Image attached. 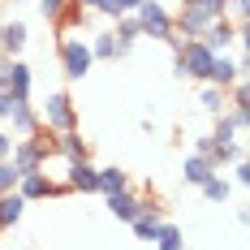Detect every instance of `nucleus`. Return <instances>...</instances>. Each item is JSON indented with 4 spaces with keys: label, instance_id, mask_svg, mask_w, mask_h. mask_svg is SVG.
Segmentation results:
<instances>
[{
    "label": "nucleus",
    "instance_id": "obj_1",
    "mask_svg": "<svg viewBox=\"0 0 250 250\" xmlns=\"http://www.w3.org/2000/svg\"><path fill=\"white\" fill-rule=\"evenodd\" d=\"M211 56H216V52H207V48L199 43V39H190V43H181V48H177L173 74H177V78H194V82H207Z\"/></svg>",
    "mask_w": 250,
    "mask_h": 250
},
{
    "label": "nucleus",
    "instance_id": "obj_2",
    "mask_svg": "<svg viewBox=\"0 0 250 250\" xmlns=\"http://www.w3.org/2000/svg\"><path fill=\"white\" fill-rule=\"evenodd\" d=\"M48 155H52V138H48V143H43L39 134H35V138H13V151H9V164H13L18 173H39Z\"/></svg>",
    "mask_w": 250,
    "mask_h": 250
},
{
    "label": "nucleus",
    "instance_id": "obj_3",
    "mask_svg": "<svg viewBox=\"0 0 250 250\" xmlns=\"http://www.w3.org/2000/svg\"><path fill=\"white\" fill-rule=\"evenodd\" d=\"M91 65H95V56L86 48V39H78V35H65L61 39V69L69 82H82V78L91 74Z\"/></svg>",
    "mask_w": 250,
    "mask_h": 250
},
{
    "label": "nucleus",
    "instance_id": "obj_4",
    "mask_svg": "<svg viewBox=\"0 0 250 250\" xmlns=\"http://www.w3.org/2000/svg\"><path fill=\"white\" fill-rule=\"evenodd\" d=\"M134 22H138V30L147 39H168L173 35V13L164 9V0H143L134 9Z\"/></svg>",
    "mask_w": 250,
    "mask_h": 250
},
{
    "label": "nucleus",
    "instance_id": "obj_5",
    "mask_svg": "<svg viewBox=\"0 0 250 250\" xmlns=\"http://www.w3.org/2000/svg\"><path fill=\"white\" fill-rule=\"evenodd\" d=\"M39 121L48 125L52 134H65V129H78V117H74V100L65 95V91H52L48 95V108H43V117Z\"/></svg>",
    "mask_w": 250,
    "mask_h": 250
},
{
    "label": "nucleus",
    "instance_id": "obj_6",
    "mask_svg": "<svg viewBox=\"0 0 250 250\" xmlns=\"http://www.w3.org/2000/svg\"><path fill=\"white\" fill-rule=\"evenodd\" d=\"M18 194H22L26 203H30V199H56V194H65V181H52L43 168H39V173H22Z\"/></svg>",
    "mask_w": 250,
    "mask_h": 250
},
{
    "label": "nucleus",
    "instance_id": "obj_7",
    "mask_svg": "<svg viewBox=\"0 0 250 250\" xmlns=\"http://www.w3.org/2000/svg\"><path fill=\"white\" fill-rule=\"evenodd\" d=\"M39 129H43V121H39V112L30 108V100H18L13 112H9V134H13V138H35Z\"/></svg>",
    "mask_w": 250,
    "mask_h": 250
},
{
    "label": "nucleus",
    "instance_id": "obj_8",
    "mask_svg": "<svg viewBox=\"0 0 250 250\" xmlns=\"http://www.w3.org/2000/svg\"><path fill=\"white\" fill-rule=\"evenodd\" d=\"M65 190H82V194H100V168L91 160H74L69 177H65Z\"/></svg>",
    "mask_w": 250,
    "mask_h": 250
},
{
    "label": "nucleus",
    "instance_id": "obj_9",
    "mask_svg": "<svg viewBox=\"0 0 250 250\" xmlns=\"http://www.w3.org/2000/svg\"><path fill=\"white\" fill-rule=\"evenodd\" d=\"M129 225H134V233H138V242H155V233H160V225H164V207H155V203L143 199V211H138Z\"/></svg>",
    "mask_w": 250,
    "mask_h": 250
},
{
    "label": "nucleus",
    "instance_id": "obj_10",
    "mask_svg": "<svg viewBox=\"0 0 250 250\" xmlns=\"http://www.w3.org/2000/svg\"><path fill=\"white\" fill-rule=\"evenodd\" d=\"M26 39H30V26H26L22 18L4 22V26H0V56H22Z\"/></svg>",
    "mask_w": 250,
    "mask_h": 250
},
{
    "label": "nucleus",
    "instance_id": "obj_11",
    "mask_svg": "<svg viewBox=\"0 0 250 250\" xmlns=\"http://www.w3.org/2000/svg\"><path fill=\"white\" fill-rule=\"evenodd\" d=\"M233 39H237V26L225 22V18H216V22H211V26H207V30L199 35V43H203L207 52H216V56H220V52H225Z\"/></svg>",
    "mask_w": 250,
    "mask_h": 250
},
{
    "label": "nucleus",
    "instance_id": "obj_12",
    "mask_svg": "<svg viewBox=\"0 0 250 250\" xmlns=\"http://www.w3.org/2000/svg\"><path fill=\"white\" fill-rule=\"evenodd\" d=\"M237 78H246L237 61H229L225 52H220V56H211V69H207V86H220V91H229Z\"/></svg>",
    "mask_w": 250,
    "mask_h": 250
},
{
    "label": "nucleus",
    "instance_id": "obj_13",
    "mask_svg": "<svg viewBox=\"0 0 250 250\" xmlns=\"http://www.w3.org/2000/svg\"><path fill=\"white\" fill-rule=\"evenodd\" d=\"M104 199H108V211H112L117 220H125V225L143 211V199H138L134 190H117V194H104Z\"/></svg>",
    "mask_w": 250,
    "mask_h": 250
},
{
    "label": "nucleus",
    "instance_id": "obj_14",
    "mask_svg": "<svg viewBox=\"0 0 250 250\" xmlns=\"http://www.w3.org/2000/svg\"><path fill=\"white\" fill-rule=\"evenodd\" d=\"M112 39H117V56H125V52H129L138 39H143V30H138V22H134V13H121V18H117Z\"/></svg>",
    "mask_w": 250,
    "mask_h": 250
},
{
    "label": "nucleus",
    "instance_id": "obj_15",
    "mask_svg": "<svg viewBox=\"0 0 250 250\" xmlns=\"http://www.w3.org/2000/svg\"><path fill=\"white\" fill-rule=\"evenodd\" d=\"M211 173H216V164H211L207 155H194V151H190V155H186V164H181V177H186V186H203Z\"/></svg>",
    "mask_w": 250,
    "mask_h": 250
},
{
    "label": "nucleus",
    "instance_id": "obj_16",
    "mask_svg": "<svg viewBox=\"0 0 250 250\" xmlns=\"http://www.w3.org/2000/svg\"><path fill=\"white\" fill-rule=\"evenodd\" d=\"M52 151H61L69 164H74V160H86V143H82V134H78V129L56 134V138H52Z\"/></svg>",
    "mask_w": 250,
    "mask_h": 250
},
{
    "label": "nucleus",
    "instance_id": "obj_17",
    "mask_svg": "<svg viewBox=\"0 0 250 250\" xmlns=\"http://www.w3.org/2000/svg\"><path fill=\"white\" fill-rule=\"evenodd\" d=\"M22 211H26V199L18 190H13V194H0V229H13L22 220Z\"/></svg>",
    "mask_w": 250,
    "mask_h": 250
},
{
    "label": "nucleus",
    "instance_id": "obj_18",
    "mask_svg": "<svg viewBox=\"0 0 250 250\" xmlns=\"http://www.w3.org/2000/svg\"><path fill=\"white\" fill-rule=\"evenodd\" d=\"M86 48L95 61H117V39H112V30H100V35H91L86 39Z\"/></svg>",
    "mask_w": 250,
    "mask_h": 250
},
{
    "label": "nucleus",
    "instance_id": "obj_19",
    "mask_svg": "<svg viewBox=\"0 0 250 250\" xmlns=\"http://www.w3.org/2000/svg\"><path fill=\"white\" fill-rule=\"evenodd\" d=\"M117 190H129V173L125 168H100V194H117Z\"/></svg>",
    "mask_w": 250,
    "mask_h": 250
},
{
    "label": "nucleus",
    "instance_id": "obj_20",
    "mask_svg": "<svg viewBox=\"0 0 250 250\" xmlns=\"http://www.w3.org/2000/svg\"><path fill=\"white\" fill-rule=\"evenodd\" d=\"M155 250H186V233L164 220V225H160V233H155Z\"/></svg>",
    "mask_w": 250,
    "mask_h": 250
},
{
    "label": "nucleus",
    "instance_id": "obj_21",
    "mask_svg": "<svg viewBox=\"0 0 250 250\" xmlns=\"http://www.w3.org/2000/svg\"><path fill=\"white\" fill-rule=\"evenodd\" d=\"M199 104H203V112H211V117H220V112L229 108L225 91H220V86H207V82H203V95H199Z\"/></svg>",
    "mask_w": 250,
    "mask_h": 250
},
{
    "label": "nucleus",
    "instance_id": "obj_22",
    "mask_svg": "<svg viewBox=\"0 0 250 250\" xmlns=\"http://www.w3.org/2000/svg\"><path fill=\"white\" fill-rule=\"evenodd\" d=\"M199 190H203V199H207V203H225V199H229V181H225L220 173H211Z\"/></svg>",
    "mask_w": 250,
    "mask_h": 250
},
{
    "label": "nucleus",
    "instance_id": "obj_23",
    "mask_svg": "<svg viewBox=\"0 0 250 250\" xmlns=\"http://www.w3.org/2000/svg\"><path fill=\"white\" fill-rule=\"evenodd\" d=\"M18 181H22V173H18L9 160H0V194H13V190H18Z\"/></svg>",
    "mask_w": 250,
    "mask_h": 250
},
{
    "label": "nucleus",
    "instance_id": "obj_24",
    "mask_svg": "<svg viewBox=\"0 0 250 250\" xmlns=\"http://www.w3.org/2000/svg\"><path fill=\"white\" fill-rule=\"evenodd\" d=\"M225 4L229 0H181V9H203L211 18H225Z\"/></svg>",
    "mask_w": 250,
    "mask_h": 250
},
{
    "label": "nucleus",
    "instance_id": "obj_25",
    "mask_svg": "<svg viewBox=\"0 0 250 250\" xmlns=\"http://www.w3.org/2000/svg\"><path fill=\"white\" fill-rule=\"evenodd\" d=\"M225 13H233V18H237L233 26H246V18H250V0H229Z\"/></svg>",
    "mask_w": 250,
    "mask_h": 250
},
{
    "label": "nucleus",
    "instance_id": "obj_26",
    "mask_svg": "<svg viewBox=\"0 0 250 250\" xmlns=\"http://www.w3.org/2000/svg\"><path fill=\"white\" fill-rule=\"evenodd\" d=\"M35 4H39V13H43V18H52V22H56V18L65 13V4H69V0H35Z\"/></svg>",
    "mask_w": 250,
    "mask_h": 250
},
{
    "label": "nucleus",
    "instance_id": "obj_27",
    "mask_svg": "<svg viewBox=\"0 0 250 250\" xmlns=\"http://www.w3.org/2000/svg\"><path fill=\"white\" fill-rule=\"evenodd\" d=\"M233 108H250V86H246V78H237V82H233Z\"/></svg>",
    "mask_w": 250,
    "mask_h": 250
},
{
    "label": "nucleus",
    "instance_id": "obj_28",
    "mask_svg": "<svg viewBox=\"0 0 250 250\" xmlns=\"http://www.w3.org/2000/svg\"><path fill=\"white\" fill-rule=\"evenodd\" d=\"M82 9H95V13H104V18H112L117 22V9H112V0H78Z\"/></svg>",
    "mask_w": 250,
    "mask_h": 250
},
{
    "label": "nucleus",
    "instance_id": "obj_29",
    "mask_svg": "<svg viewBox=\"0 0 250 250\" xmlns=\"http://www.w3.org/2000/svg\"><path fill=\"white\" fill-rule=\"evenodd\" d=\"M211 147H216L211 134H199V138H194V155H211Z\"/></svg>",
    "mask_w": 250,
    "mask_h": 250
},
{
    "label": "nucleus",
    "instance_id": "obj_30",
    "mask_svg": "<svg viewBox=\"0 0 250 250\" xmlns=\"http://www.w3.org/2000/svg\"><path fill=\"white\" fill-rule=\"evenodd\" d=\"M233 181H237V186H246V181H250V164H246V160L233 164Z\"/></svg>",
    "mask_w": 250,
    "mask_h": 250
},
{
    "label": "nucleus",
    "instance_id": "obj_31",
    "mask_svg": "<svg viewBox=\"0 0 250 250\" xmlns=\"http://www.w3.org/2000/svg\"><path fill=\"white\" fill-rule=\"evenodd\" d=\"M9 151H13V134L0 125V160H9Z\"/></svg>",
    "mask_w": 250,
    "mask_h": 250
},
{
    "label": "nucleus",
    "instance_id": "obj_32",
    "mask_svg": "<svg viewBox=\"0 0 250 250\" xmlns=\"http://www.w3.org/2000/svg\"><path fill=\"white\" fill-rule=\"evenodd\" d=\"M13 95H9V91H0V121H9V112H13Z\"/></svg>",
    "mask_w": 250,
    "mask_h": 250
},
{
    "label": "nucleus",
    "instance_id": "obj_33",
    "mask_svg": "<svg viewBox=\"0 0 250 250\" xmlns=\"http://www.w3.org/2000/svg\"><path fill=\"white\" fill-rule=\"evenodd\" d=\"M13 4H18V0H13Z\"/></svg>",
    "mask_w": 250,
    "mask_h": 250
},
{
    "label": "nucleus",
    "instance_id": "obj_34",
    "mask_svg": "<svg viewBox=\"0 0 250 250\" xmlns=\"http://www.w3.org/2000/svg\"><path fill=\"white\" fill-rule=\"evenodd\" d=\"M0 26H4V22H0Z\"/></svg>",
    "mask_w": 250,
    "mask_h": 250
}]
</instances>
